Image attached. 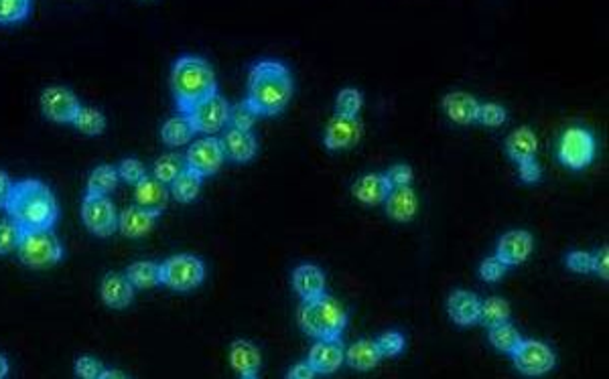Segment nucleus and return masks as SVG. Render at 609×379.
Returning a JSON list of instances; mask_svg holds the SVG:
<instances>
[{
  "instance_id": "obj_12",
  "label": "nucleus",
  "mask_w": 609,
  "mask_h": 379,
  "mask_svg": "<svg viewBox=\"0 0 609 379\" xmlns=\"http://www.w3.org/2000/svg\"><path fill=\"white\" fill-rule=\"evenodd\" d=\"M41 114L53 124H73L81 108L80 98L65 86H49L41 91Z\"/></svg>"
},
{
  "instance_id": "obj_24",
  "label": "nucleus",
  "mask_w": 609,
  "mask_h": 379,
  "mask_svg": "<svg viewBox=\"0 0 609 379\" xmlns=\"http://www.w3.org/2000/svg\"><path fill=\"white\" fill-rule=\"evenodd\" d=\"M384 204H386V215L396 223L413 222L416 212H419V197H416L411 185L408 187H392Z\"/></svg>"
},
{
  "instance_id": "obj_22",
  "label": "nucleus",
  "mask_w": 609,
  "mask_h": 379,
  "mask_svg": "<svg viewBox=\"0 0 609 379\" xmlns=\"http://www.w3.org/2000/svg\"><path fill=\"white\" fill-rule=\"evenodd\" d=\"M390 191L392 185L388 181V176L382 173H368L360 176V179L352 185V195L360 201V204L368 207L384 204L390 195Z\"/></svg>"
},
{
  "instance_id": "obj_2",
  "label": "nucleus",
  "mask_w": 609,
  "mask_h": 379,
  "mask_svg": "<svg viewBox=\"0 0 609 379\" xmlns=\"http://www.w3.org/2000/svg\"><path fill=\"white\" fill-rule=\"evenodd\" d=\"M5 212L21 233L53 230L60 219V204L47 183L21 179L13 185Z\"/></svg>"
},
{
  "instance_id": "obj_19",
  "label": "nucleus",
  "mask_w": 609,
  "mask_h": 379,
  "mask_svg": "<svg viewBox=\"0 0 609 379\" xmlns=\"http://www.w3.org/2000/svg\"><path fill=\"white\" fill-rule=\"evenodd\" d=\"M171 191L167 185L158 183L155 176H145L135 185V205L147 209L155 215L161 217L165 213L167 205H169Z\"/></svg>"
},
{
  "instance_id": "obj_20",
  "label": "nucleus",
  "mask_w": 609,
  "mask_h": 379,
  "mask_svg": "<svg viewBox=\"0 0 609 379\" xmlns=\"http://www.w3.org/2000/svg\"><path fill=\"white\" fill-rule=\"evenodd\" d=\"M157 219L158 215L147 212V209L130 205L119 213V233L122 238L140 240L155 230Z\"/></svg>"
},
{
  "instance_id": "obj_50",
  "label": "nucleus",
  "mask_w": 609,
  "mask_h": 379,
  "mask_svg": "<svg viewBox=\"0 0 609 379\" xmlns=\"http://www.w3.org/2000/svg\"><path fill=\"white\" fill-rule=\"evenodd\" d=\"M317 374L315 369L309 365V361H301V364H297L289 369L287 377L289 379H313Z\"/></svg>"
},
{
  "instance_id": "obj_7",
  "label": "nucleus",
  "mask_w": 609,
  "mask_h": 379,
  "mask_svg": "<svg viewBox=\"0 0 609 379\" xmlns=\"http://www.w3.org/2000/svg\"><path fill=\"white\" fill-rule=\"evenodd\" d=\"M597 142L595 137L587 128L581 126H571L563 132L561 140H558L557 156L558 163L569 171H585L591 163L595 161Z\"/></svg>"
},
{
  "instance_id": "obj_53",
  "label": "nucleus",
  "mask_w": 609,
  "mask_h": 379,
  "mask_svg": "<svg viewBox=\"0 0 609 379\" xmlns=\"http://www.w3.org/2000/svg\"><path fill=\"white\" fill-rule=\"evenodd\" d=\"M145 3H151V0H145Z\"/></svg>"
},
{
  "instance_id": "obj_27",
  "label": "nucleus",
  "mask_w": 609,
  "mask_h": 379,
  "mask_svg": "<svg viewBox=\"0 0 609 379\" xmlns=\"http://www.w3.org/2000/svg\"><path fill=\"white\" fill-rule=\"evenodd\" d=\"M382 355L378 351L376 341L362 339L346 349V364L356 369V372H370V369L378 367Z\"/></svg>"
},
{
  "instance_id": "obj_26",
  "label": "nucleus",
  "mask_w": 609,
  "mask_h": 379,
  "mask_svg": "<svg viewBox=\"0 0 609 379\" xmlns=\"http://www.w3.org/2000/svg\"><path fill=\"white\" fill-rule=\"evenodd\" d=\"M506 155L510 156V161L516 165L522 161H528V158H534L538 153V138L530 126H520L514 132L508 134L506 138Z\"/></svg>"
},
{
  "instance_id": "obj_1",
  "label": "nucleus",
  "mask_w": 609,
  "mask_h": 379,
  "mask_svg": "<svg viewBox=\"0 0 609 379\" xmlns=\"http://www.w3.org/2000/svg\"><path fill=\"white\" fill-rule=\"evenodd\" d=\"M295 94V81L289 67L277 59H262L248 73L244 102L258 118L282 114Z\"/></svg>"
},
{
  "instance_id": "obj_38",
  "label": "nucleus",
  "mask_w": 609,
  "mask_h": 379,
  "mask_svg": "<svg viewBox=\"0 0 609 379\" xmlns=\"http://www.w3.org/2000/svg\"><path fill=\"white\" fill-rule=\"evenodd\" d=\"M21 230L14 225L13 219H0V256H11L19 248Z\"/></svg>"
},
{
  "instance_id": "obj_37",
  "label": "nucleus",
  "mask_w": 609,
  "mask_h": 379,
  "mask_svg": "<svg viewBox=\"0 0 609 379\" xmlns=\"http://www.w3.org/2000/svg\"><path fill=\"white\" fill-rule=\"evenodd\" d=\"M364 106V96L360 90L344 88L336 98V114L346 118H356Z\"/></svg>"
},
{
  "instance_id": "obj_41",
  "label": "nucleus",
  "mask_w": 609,
  "mask_h": 379,
  "mask_svg": "<svg viewBox=\"0 0 609 379\" xmlns=\"http://www.w3.org/2000/svg\"><path fill=\"white\" fill-rule=\"evenodd\" d=\"M116 171H119L120 181L132 185V187H135V185H137L140 179H145V176H147V168H145V165L140 163L138 158H135V156L122 158V161H120L119 165H116Z\"/></svg>"
},
{
  "instance_id": "obj_34",
  "label": "nucleus",
  "mask_w": 609,
  "mask_h": 379,
  "mask_svg": "<svg viewBox=\"0 0 609 379\" xmlns=\"http://www.w3.org/2000/svg\"><path fill=\"white\" fill-rule=\"evenodd\" d=\"M186 155L181 153H167L163 156H158L155 165H153V176L158 181L169 187V185L177 179V176L186 171Z\"/></svg>"
},
{
  "instance_id": "obj_39",
  "label": "nucleus",
  "mask_w": 609,
  "mask_h": 379,
  "mask_svg": "<svg viewBox=\"0 0 609 379\" xmlns=\"http://www.w3.org/2000/svg\"><path fill=\"white\" fill-rule=\"evenodd\" d=\"M508 120V112L504 106H500L496 102H486L480 104V112H478V122L486 128H500L504 126Z\"/></svg>"
},
{
  "instance_id": "obj_14",
  "label": "nucleus",
  "mask_w": 609,
  "mask_h": 379,
  "mask_svg": "<svg viewBox=\"0 0 609 379\" xmlns=\"http://www.w3.org/2000/svg\"><path fill=\"white\" fill-rule=\"evenodd\" d=\"M309 365L315 369L317 375H331L346 364V345L341 336L333 339H317L309 349Z\"/></svg>"
},
{
  "instance_id": "obj_6",
  "label": "nucleus",
  "mask_w": 609,
  "mask_h": 379,
  "mask_svg": "<svg viewBox=\"0 0 609 379\" xmlns=\"http://www.w3.org/2000/svg\"><path fill=\"white\" fill-rule=\"evenodd\" d=\"M205 280V264L194 254H175L161 264V286L173 292H191Z\"/></svg>"
},
{
  "instance_id": "obj_10",
  "label": "nucleus",
  "mask_w": 609,
  "mask_h": 379,
  "mask_svg": "<svg viewBox=\"0 0 609 379\" xmlns=\"http://www.w3.org/2000/svg\"><path fill=\"white\" fill-rule=\"evenodd\" d=\"M510 355L514 361V367L527 377H540L553 372L557 365L555 351L550 349L547 343L537 339H522L519 347H516Z\"/></svg>"
},
{
  "instance_id": "obj_47",
  "label": "nucleus",
  "mask_w": 609,
  "mask_h": 379,
  "mask_svg": "<svg viewBox=\"0 0 609 379\" xmlns=\"http://www.w3.org/2000/svg\"><path fill=\"white\" fill-rule=\"evenodd\" d=\"M519 175H520V181L527 183V185H534L540 181L542 176V168L537 161V156L528 158V161H522L519 163Z\"/></svg>"
},
{
  "instance_id": "obj_3",
  "label": "nucleus",
  "mask_w": 609,
  "mask_h": 379,
  "mask_svg": "<svg viewBox=\"0 0 609 379\" xmlns=\"http://www.w3.org/2000/svg\"><path fill=\"white\" fill-rule=\"evenodd\" d=\"M171 94L181 114L218 91L212 65L199 55H181L171 70Z\"/></svg>"
},
{
  "instance_id": "obj_30",
  "label": "nucleus",
  "mask_w": 609,
  "mask_h": 379,
  "mask_svg": "<svg viewBox=\"0 0 609 379\" xmlns=\"http://www.w3.org/2000/svg\"><path fill=\"white\" fill-rule=\"evenodd\" d=\"M202 187H204V176L186 166V171H183L177 179L169 185V191H171V197L177 201V204L189 205V204H194V201H197L199 193H202Z\"/></svg>"
},
{
  "instance_id": "obj_52",
  "label": "nucleus",
  "mask_w": 609,
  "mask_h": 379,
  "mask_svg": "<svg viewBox=\"0 0 609 379\" xmlns=\"http://www.w3.org/2000/svg\"><path fill=\"white\" fill-rule=\"evenodd\" d=\"M8 374H11V364H8V359L0 353V379L8 377Z\"/></svg>"
},
{
  "instance_id": "obj_32",
  "label": "nucleus",
  "mask_w": 609,
  "mask_h": 379,
  "mask_svg": "<svg viewBox=\"0 0 609 379\" xmlns=\"http://www.w3.org/2000/svg\"><path fill=\"white\" fill-rule=\"evenodd\" d=\"M73 128L81 132L83 137H102L106 132V116L102 114V109L91 108V106H81L80 112L73 120Z\"/></svg>"
},
{
  "instance_id": "obj_9",
  "label": "nucleus",
  "mask_w": 609,
  "mask_h": 379,
  "mask_svg": "<svg viewBox=\"0 0 609 379\" xmlns=\"http://www.w3.org/2000/svg\"><path fill=\"white\" fill-rule=\"evenodd\" d=\"M230 104L228 99L224 98L220 91L207 96L202 99L197 106H194L187 112L189 122L194 124V128L197 134H204V137H218L220 132H224L230 126Z\"/></svg>"
},
{
  "instance_id": "obj_45",
  "label": "nucleus",
  "mask_w": 609,
  "mask_h": 379,
  "mask_svg": "<svg viewBox=\"0 0 609 379\" xmlns=\"http://www.w3.org/2000/svg\"><path fill=\"white\" fill-rule=\"evenodd\" d=\"M506 272H508V266L500 262L496 256H490L480 264V278L488 284L500 282L506 276Z\"/></svg>"
},
{
  "instance_id": "obj_13",
  "label": "nucleus",
  "mask_w": 609,
  "mask_h": 379,
  "mask_svg": "<svg viewBox=\"0 0 609 379\" xmlns=\"http://www.w3.org/2000/svg\"><path fill=\"white\" fill-rule=\"evenodd\" d=\"M362 132H364V124L360 118H346V116H333L331 120L325 126V148L331 150V153H338V150H349L354 148L357 142L362 140Z\"/></svg>"
},
{
  "instance_id": "obj_23",
  "label": "nucleus",
  "mask_w": 609,
  "mask_h": 379,
  "mask_svg": "<svg viewBox=\"0 0 609 379\" xmlns=\"http://www.w3.org/2000/svg\"><path fill=\"white\" fill-rule=\"evenodd\" d=\"M481 300L470 290H455L447 300L449 318L459 327H471L480 323Z\"/></svg>"
},
{
  "instance_id": "obj_15",
  "label": "nucleus",
  "mask_w": 609,
  "mask_h": 379,
  "mask_svg": "<svg viewBox=\"0 0 609 379\" xmlns=\"http://www.w3.org/2000/svg\"><path fill=\"white\" fill-rule=\"evenodd\" d=\"M534 251V238L527 230H510L498 240L496 258L508 268L527 262Z\"/></svg>"
},
{
  "instance_id": "obj_33",
  "label": "nucleus",
  "mask_w": 609,
  "mask_h": 379,
  "mask_svg": "<svg viewBox=\"0 0 609 379\" xmlns=\"http://www.w3.org/2000/svg\"><path fill=\"white\" fill-rule=\"evenodd\" d=\"M488 339L491 343V347L498 349L500 353H508V355H510V353L520 345L522 335L510 321H506V323L490 327Z\"/></svg>"
},
{
  "instance_id": "obj_28",
  "label": "nucleus",
  "mask_w": 609,
  "mask_h": 379,
  "mask_svg": "<svg viewBox=\"0 0 609 379\" xmlns=\"http://www.w3.org/2000/svg\"><path fill=\"white\" fill-rule=\"evenodd\" d=\"M135 290H153L161 286V264L153 260H137L124 270Z\"/></svg>"
},
{
  "instance_id": "obj_8",
  "label": "nucleus",
  "mask_w": 609,
  "mask_h": 379,
  "mask_svg": "<svg viewBox=\"0 0 609 379\" xmlns=\"http://www.w3.org/2000/svg\"><path fill=\"white\" fill-rule=\"evenodd\" d=\"M81 223L100 240L112 238L119 233V212L114 201L108 195H83L81 199Z\"/></svg>"
},
{
  "instance_id": "obj_43",
  "label": "nucleus",
  "mask_w": 609,
  "mask_h": 379,
  "mask_svg": "<svg viewBox=\"0 0 609 379\" xmlns=\"http://www.w3.org/2000/svg\"><path fill=\"white\" fill-rule=\"evenodd\" d=\"M104 364L94 355H80L73 364V374L80 379H100V374H102Z\"/></svg>"
},
{
  "instance_id": "obj_5",
  "label": "nucleus",
  "mask_w": 609,
  "mask_h": 379,
  "mask_svg": "<svg viewBox=\"0 0 609 379\" xmlns=\"http://www.w3.org/2000/svg\"><path fill=\"white\" fill-rule=\"evenodd\" d=\"M14 254L29 270H49L62 262L65 250L53 230H41L23 233Z\"/></svg>"
},
{
  "instance_id": "obj_21",
  "label": "nucleus",
  "mask_w": 609,
  "mask_h": 379,
  "mask_svg": "<svg viewBox=\"0 0 609 379\" xmlns=\"http://www.w3.org/2000/svg\"><path fill=\"white\" fill-rule=\"evenodd\" d=\"M441 108H443L449 120L459 126H470L478 122L480 102L471 94H467V91H449L441 99Z\"/></svg>"
},
{
  "instance_id": "obj_18",
  "label": "nucleus",
  "mask_w": 609,
  "mask_h": 379,
  "mask_svg": "<svg viewBox=\"0 0 609 379\" xmlns=\"http://www.w3.org/2000/svg\"><path fill=\"white\" fill-rule=\"evenodd\" d=\"M220 140L224 153H226V158L232 163L246 165L250 161H254L258 155V140L252 130H236L228 126Z\"/></svg>"
},
{
  "instance_id": "obj_25",
  "label": "nucleus",
  "mask_w": 609,
  "mask_h": 379,
  "mask_svg": "<svg viewBox=\"0 0 609 379\" xmlns=\"http://www.w3.org/2000/svg\"><path fill=\"white\" fill-rule=\"evenodd\" d=\"M293 289L301 297V300H313L328 290L325 274L319 266L301 264L293 272Z\"/></svg>"
},
{
  "instance_id": "obj_29",
  "label": "nucleus",
  "mask_w": 609,
  "mask_h": 379,
  "mask_svg": "<svg viewBox=\"0 0 609 379\" xmlns=\"http://www.w3.org/2000/svg\"><path fill=\"white\" fill-rule=\"evenodd\" d=\"M195 134L187 114L173 116L161 126V140L167 147H187L191 140H195Z\"/></svg>"
},
{
  "instance_id": "obj_42",
  "label": "nucleus",
  "mask_w": 609,
  "mask_h": 379,
  "mask_svg": "<svg viewBox=\"0 0 609 379\" xmlns=\"http://www.w3.org/2000/svg\"><path fill=\"white\" fill-rule=\"evenodd\" d=\"M258 122V116L248 108V104L242 99L240 104L230 108V126L236 130H252Z\"/></svg>"
},
{
  "instance_id": "obj_40",
  "label": "nucleus",
  "mask_w": 609,
  "mask_h": 379,
  "mask_svg": "<svg viewBox=\"0 0 609 379\" xmlns=\"http://www.w3.org/2000/svg\"><path fill=\"white\" fill-rule=\"evenodd\" d=\"M376 345H378V351H380L382 359L384 357H398L400 353L404 351L406 339H404V335L400 333V331H386V333H382L378 336Z\"/></svg>"
},
{
  "instance_id": "obj_11",
  "label": "nucleus",
  "mask_w": 609,
  "mask_h": 379,
  "mask_svg": "<svg viewBox=\"0 0 609 379\" xmlns=\"http://www.w3.org/2000/svg\"><path fill=\"white\" fill-rule=\"evenodd\" d=\"M226 163V153H224L222 140L218 137H204L191 140L186 153V165L191 171L202 175L204 179L220 171Z\"/></svg>"
},
{
  "instance_id": "obj_46",
  "label": "nucleus",
  "mask_w": 609,
  "mask_h": 379,
  "mask_svg": "<svg viewBox=\"0 0 609 379\" xmlns=\"http://www.w3.org/2000/svg\"><path fill=\"white\" fill-rule=\"evenodd\" d=\"M386 176H388L392 187H408V185H413L414 173L408 165H395L386 173Z\"/></svg>"
},
{
  "instance_id": "obj_36",
  "label": "nucleus",
  "mask_w": 609,
  "mask_h": 379,
  "mask_svg": "<svg viewBox=\"0 0 609 379\" xmlns=\"http://www.w3.org/2000/svg\"><path fill=\"white\" fill-rule=\"evenodd\" d=\"M33 0H0V27H11L27 19Z\"/></svg>"
},
{
  "instance_id": "obj_31",
  "label": "nucleus",
  "mask_w": 609,
  "mask_h": 379,
  "mask_svg": "<svg viewBox=\"0 0 609 379\" xmlns=\"http://www.w3.org/2000/svg\"><path fill=\"white\" fill-rule=\"evenodd\" d=\"M119 183L120 176L114 165H98L88 176L86 193L88 195H110L119 187Z\"/></svg>"
},
{
  "instance_id": "obj_16",
  "label": "nucleus",
  "mask_w": 609,
  "mask_h": 379,
  "mask_svg": "<svg viewBox=\"0 0 609 379\" xmlns=\"http://www.w3.org/2000/svg\"><path fill=\"white\" fill-rule=\"evenodd\" d=\"M228 361H230L232 372L236 374L240 379H256L258 375H261L262 355H261V349H258L254 343H250L246 339L232 341L230 351H228Z\"/></svg>"
},
{
  "instance_id": "obj_4",
  "label": "nucleus",
  "mask_w": 609,
  "mask_h": 379,
  "mask_svg": "<svg viewBox=\"0 0 609 379\" xmlns=\"http://www.w3.org/2000/svg\"><path fill=\"white\" fill-rule=\"evenodd\" d=\"M297 321L303 333L313 339H333L341 336L347 327V313L328 292L313 300H303L297 313Z\"/></svg>"
},
{
  "instance_id": "obj_48",
  "label": "nucleus",
  "mask_w": 609,
  "mask_h": 379,
  "mask_svg": "<svg viewBox=\"0 0 609 379\" xmlns=\"http://www.w3.org/2000/svg\"><path fill=\"white\" fill-rule=\"evenodd\" d=\"M594 274H597L602 280H609V248L604 246L594 254Z\"/></svg>"
},
{
  "instance_id": "obj_49",
  "label": "nucleus",
  "mask_w": 609,
  "mask_h": 379,
  "mask_svg": "<svg viewBox=\"0 0 609 379\" xmlns=\"http://www.w3.org/2000/svg\"><path fill=\"white\" fill-rule=\"evenodd\" d=\"M13 185L14 181L11 179V175H8L6 171H0V209H3V212L8 204V197H11Z\"/></svg>"
},
{
  "instance_id": "obj_44",
  "label": "nucleus",
  "mask_w": 609,
  "mask_h": 379,
  "mask_svg": "<svg viewBox=\"0 0 609 379\" xmlns=\"http://www.w3.org/2000/svg\"><path fill=\"white\" fill-rule=\"evenodd\" d=\"M565 264L575 274H591L594 272V254L591 251L575 250L565 258Z\"/></svg>"
},
{
  "instance_id": "obj_35",
  "label": "nucleus",
  "mask_w": 609,
  "mask_h": 379,
  "mask_svg": "<svg viewBox=\"0 0 609 379\" xmlns=\"http://www.w3.org/2000/svg\"><path fill=\"white\" fill-rule=\"evenodd\" d=\"M512 317V308H510V302L500 298V297H490L481 302V308H480V323L483 327H494L500 323H506L510 321Z\"/></svg>"
},
{
  "instance_id": "obj_17",
  "label": "nucleus",
  "mask_w": 609,
  "mask_h": 379,
  "mask_svg": "<svg viewBox=\"0 0 609 379\" xmlns=\"http://www.w3.org/2000/svg\"><path fill=\"white\" fill-rule=\"evenodd\" d=\"M100 298L112 310H124L135 302V286L130 284L127 274L108 272L100 280Z\"/></svg>"
},
{
  "instance_id": "obj_51",
  "label": "nucleus",
  "mask_w": 609,
  "mask_h": 379,
  "mask_svg": "<svg viewBox=\"0 0 609 379\" xmlns=\"http://www.w3.org/2000/svg\"><path fill=\"white\" fill-rule=\"evenodd\" d=\"M100 379H128V374H124L122 369H114V367H106L100 374Z\"/></svg>"
}]
</instances>
